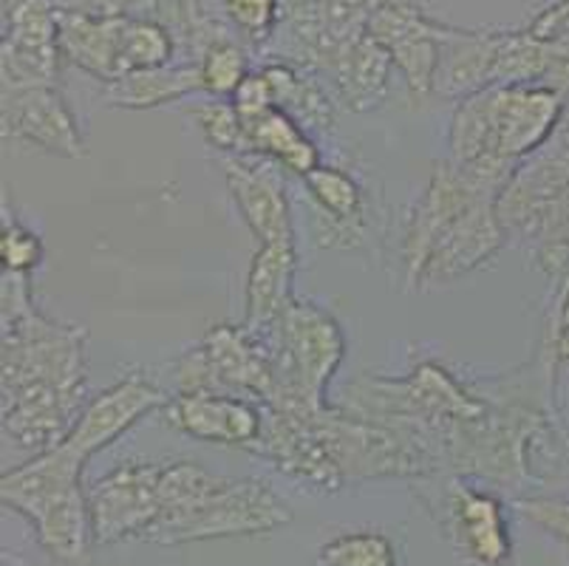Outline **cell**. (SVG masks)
Returning a JSON list of instances; mask_svg holds the SVG:
<instances>
[{
  "label": "cell",
  "mask_w": 569,
  "mask_h": 566,
  "mask_svg": "<svg viewBox=\"0 0 569 566\" xmlns=\"http://www.w3.org/2000/svg\"><path fill=\"white\" fill-rule=\"evenodd\" d=\"M86 331L40 315L26 275L3 272V434L34 454L60 445L86 408Z\"/></svg>",
  "instance_id": "6da1fadb"
},
{
  "label": "cell",
  "mask_w": 569,
  "mask_h": 566,
  "mask_svg": "<svg viewBox=\"0 0 569 566\" xmlns=\"http://www.w3.org/2000/svg\"><path fill=\"white\" fill-rule=\"evenodd\" d=\"M289 522L292 510L263 481L210 474L196 461H170L159 479V518L144 542L173 547L258 536Z\"/></svg>",
  "instance_id": "7a4b0ae2"
},
{
  "label": "cell",
  "mask_w": 569,
  "mask_h": 566,
  "mask_svg": "<svg viewBox=\"0 0 569 566\" xmlns=\"http://www.w3.org/2000/svg\"><path fill=\"white\" fill-rule=\"evenodd\" d=\"M490 181L457 168L433 173L408 232V280H445L476 269L505 244Z\"/></svg>",
  "instance_id": "3957f363"
},
{
  "label": "cell",
  "mask_w": 569,
  "mask_h": 566,
  "mask_svg": "<svg viewBox=\"0 0 569 566\" xmlns=\"http://www.w3.org/2000/svg\"><path fill=\"white\" fill-rule=\"evenodd\" d=\"M561 108V93L550 86H490L470 93L453 113V159L468 173L501 185L505 165L541 148Z\"/></svg>",
  "instance_id": "277c9868"
},
{
  "label": "cell",
  "mask_w": 569,
  "mask_h": 566,
  "mask_svg": "<svg viewBox=\"0 0 569 566\" xmlns=\"http://www.w3.org/2000/svg\"><path fill=\"white\" fill-rule=\"evenodd\" d=\"M82 470L86 459L60 443L0 476L3 505L29 518L46 553L69 566L86 564L94 542Z\"/></svg>",
  "instance_id": "5b68a950"
},
{
  "label": "cell",
  "mask_w": 569,
  "mask_h": 566,
  "mask_svg": "<svg viewBox=\"0 0 569 566\" xmlns=\"http://www.w3.org/2000/svg\"><path fill=\"white\" fill-rule=\"evenodd\" d=\"M269 351L276 363V397L267 408L320 414L323 394L346 355V337L329 311L292 300L272 326Z\"/></svg>",
  "instance_id": "8992f818"
},
{
  "label": "cell",
  "mask_w": 569,
  "mask_h": 566,
  "mask_svg": "<svg viewBox=\"0 0 569 566\" xmlns=\"http://www.w3.org/2000/svg\"><path fill=\"white\" fill-rule=\"evenodd\" d=\"M164 461H126L88 487L94 544L144 542L159 518Z\"/></svg>",
  "instance_id": "52a82bcc"
},
{
  "label": "cell",
  "mask_w": 569,
  "mask_h": 566,
  "mask_svg": "<svg viewBox=\"0 0 569 566\" xmlns=\"http://www.w3.org/2000/svg\"><path fill=\"white\" fill-rule=\"evenodd\" d=\"M60 60V3L3 0V86H54Z\"/></svg>",
  "instance_id": "ba28073f"
},
{
  "label": "cell",
  "mask_w": 569,
  "mask_h": 566,
  "mask_svg": "<svg viewBox=\"0 0 569 566\" xmlns=\"http://www.w3.org/2000/svg\"><path fill=\"white\" fill-rule=\"evenodd\" d=\"M0 122L3 137L12 142L32 145L63 159L86 156L74 111L57 86H3Z\"/></svg>",
  "instance_id": "9c48e42d"
},
{
  "label": "cell",
  "mask_w": 569,
  "mask_h": 566,
  "mask_svg": "<svg viewBox=\"0 0 569 566\" xmlns=\"http://www.w3.org/2000/svg\"><path fill=\"white\" fill-rule=\"evenodd\" d=\"M369 34L391 54L400 75L406 77L408 91L417 100H426L433 93L439 71V34L442 23L428 18L422 9L411 3H395L388 0L369 20Z\"/></svg>",
  "instance_id": "30bf717a"
},
{
  "label": "cell",
  "mask_w": 569,
  "mask_h": 566,
  "mask_svg": "<svg viewBox=\"0 0 569 566\" xmlns=\"http://www.w3.org/2000/svg\"><path fill=\"white\" fill-rule=\"evenodd\" d=\"M170 403L159 386L144 380L139 374H131L126 380L113 383L94 399H88L82 414L77 417L74 428L66 436L63 443L74 450L80 459H91L94 454L113 445L119 436L131 430L148 414L159 411Z\"/></svg>",
  "instance_id": "8fae6325"
},
{
  "label": "cell",
  "mask_w": 569,
  "mask_h": 566,
  "mask_svg": "<svg viewBox=\"0 0 569 566\" xmlns=\"http://www.w3.org/2000/svg\"><path fill=\"white\" fill-rule=\"evenodd\" d=\"M164 423L201 443L256 448L263 430V411L256 399L241 394L190 391L179 394L162 408Z\"/></svg>",
  "instance_id": "7c38bea8"
},
{
  "label": "cell",
  "mask_w": 569,
  "mask_h": 566,
  "mask_svg": "<svg viewBox=\"0 0 569 566\" xmlns=\"http://www.w3.org/2000/svg\"><path fill=\"white\" fill-rule=\"evenodd\" d=\"M448 527L465 564L507 566L513 558L505 505L490 490L453 481L448 487Z\"/></svg>",
  "instance_id": "4fadbf2b"
},
{
  "label": "cell",
  "mask_w": 569,
  "mask_h": 566,
  "mask_svg": "<svg viewBox=\"0 0 569 566\" xmlns=\"http://www.w3.org/2000/svg\"><path fill=\"white\" fill-rule=\"evenodd\" d=\"M221 168L238 216L244 218L258 244L295 241L292 210L281 179L272 173V168L247 162V156H227Z\"/></svg>",
  "instance_id": "5bb4252c"
},
{
  "label": "cell",
  "mask_w": 569,
  "mask_h": 566,
  "mask_svg": "<svg viewBox=\"0 0 569 566\" xmlns=\"http://www.w3.org/2000/svg\"><path fill=\"white\" fill-rule=\"evenodd\" d=\"M122 38H126V18H102L69 3L60 7V54L106 86L126 75Z\"/></svg>",
  "instance_id": "9a60e30c"
},
{
  "label": "cell",
  "mask_w": 569,
  "mask_h": 566,
  "mask_svg": "<svg viewBox=\"0 0 569 566\" xmlns=\"http://www.w3.org/2000/svg\"><path fill=\"white\" fill-rule=\"evenodd\" d=\"M505 31H470L442 23L439 34V71L433 91L442 97H470L493 86Z\"/></svg>",
  "instance_id": "2e32d148"
},
{
  "label": "cell",
  "mask_w": 569,
  "mask_h": 566,
  "mask_svg": "<svg viewBox=\"0 0 569 566\" xmlns=\"http://www.w3.org/2000/svg\"><path fill=\"white\" fill-rule=\"evenodd\" d=\"M295 272H298V244H258V252L252 256L250 272H247L244 329L263 331L281 318L295 300Z\"/></svg>",
  "instance_id": "e0dca14e"
},
{
  "label": "cell",
  "mask_w": 569,
  "mask_h": 566,
  "mask_svg": "<svg viewBox=\"0 0 569 566\" xmlns=\"http://www.w3.org/2000/svg\"><path fill=\"white\" fill-rule=\"evenodd\" d=\"M323 71L332 77L340 100L351 111H371L386 100L391 54L366 31L363 38L351 40L346 49H340Z\"/></svg>",
  "instance_id": "ac0fdd59"
},
{
  "label": "cell",
  "mask_w": 569,
  "mask_h": 566,
  "mask_svg": "<svg viewBox=\"0 0 569 566\" xmlns=\"http://www.w3.org/2000/svg\"><path fill=\"white\" fill-rule=\"evenodd\" d=\"M199 91H204L199 62H170L159 69L131 71L106 86L108 102L128 111H151V108L170 106Z\"/></svg>",
  "instance_id": "d6986e66"
},
{
  "label": "cell",
  "mask_w": 569,
  "mask_h": 566,
  "mask_svg": "<svg viewBox=\"0 0 569 566\" xmlns=\"http://www.w3.org/2000/svg\"><path fill=\"white\" fill-rule=\"evenodd\" d=\"M247 137H250L252 153L267 156L276 165L287 168L295 176H309L320 165V153L309 139L307 128L295 122L281 108H269L261 117L247 119Z\"/></svg>",
  "instance_id": "ffe728a7"
},
{
  "label": "cell",
  "mask_w": 569,
  "mask_h": 566,
  "mask_svg": "<svg viewBox=\"0 0 569 566\" xmlns=\"http://www.w3.org/2000/svg\"><path fill=\"white\" fill-rule=\"evenodd\" d=\"M309 199L315 210L326 216L329 227L338 238H351V244L363 236V190L346 170L332 165H318L309 176H303Z\"/></svg>",
  "instance_id": "44dd1931"
},
{
  "label": "cell",
  "mask_w": 569,
  "mask_h": 566,
  "mask_svg": "<svg viewBox=\"0 0 569 566\" xmlns=\"http://www.w3.org/2000/svg\"><path fill=\"white\" fill-rule=\"evenodd\" d=\"M261 71L269 80V88H272L276 108L287 111L295 122H301L303 128H318V131L332 125V102H329L326 91L312 77L301 75L287 60L267 62Z\"/></svg>",
  "instance_id": "7402d4cb"
},
{
  "label": "cell",
  "mask_w": 569,
  "mask_h": 566,
  "mask_svg": "<svg viewBox=\"0 0 569 566\" xmlns=\"http://www.w3.org/2000/svg\"><path fill=\"white\" fill-rule=\"evenodd\" d=\"M318 566H400L395 542L380 529H355L326 542Z\"/></svg>",
  "instance_id": "603a6c76"
},
{
  "label": "cell",
  "mask_w": 569,
  "mask_h": 566,
  "mask_svg": "<svg viewBox=\"0 0 569 566\" xmlns=\"http://www.w3.org/2000/svg\"><path fill=\"white\" fill-rule=\"evenodd\" d=\"M196 128L201 131L204 142L227 156H252L250 137H247L244 119L238 117L236 106L227 100L204 102V106L190 108Z\"/></svg>",
  "instance_id": "cb8c5ba5"
},
{
  "label": "cell",
  "mask_w": 569,
  "mask_h": 566,
  "mask_svg": "<svg viewBox=\"0 0 569 566\" xmlns=\"http://www.w3.org/2000/svg\"><path fill=\"white\" fill-rule=\"evenodd\" d=\"M199 69L204 91L216 100H230L238 86L244 82V77L250 75L244 51L238 43H232L227 34H221V38L207 46L204 54L199 57Z\"/></svg>",
  "instance_id": "d4e9b609"
},
{
  "label": "cell",
  "mask_w": 569,
  "mask_h": 566,
  "mask_svg": "<svg viewBox=\"0 0 569 566\" xmlns=\"http://www.w3.org/2000/svg\"><path fill=\"white\" fill-rule=\"evenodd\" d=\"M227 20L238 34H244L250 43H263L272 38L278 20H281V0H224Z\"/></svg>",
  "instance_id": "484cf974"
},
{
  "label": "cell",
  "mask_w": 569,
  "mask_h": 566,
  "mask_svg": "<svg viewBox=\"0 0 569 566\" xmlns=\"http://www.w3.org/2000/svg\"><path fill=\"white\" fill-rule=\"evenodd\" d=\"M0 261L3 272L29 275L40 261H43V241L38 232H32L18 218H3V230H0Z\"/></svg>",
  "instance_id": "4316f807"
},
{
  "label": "cell",
  "mask_w": 569,
  "mask_h": 566,
  "mask_svg": "<svg viewBox=\"0 0 569 566\" xmlns=\"http://www.w3.org/2000/svg\"><path fill=\"white\" fill-rule=\"evenodd\" d=\"M230 102L236 106L238 117L244 119V122L247 119L261 117L269 108H276L272 88H269V80L263 77V71H250V75L244 77V82L238 86V91L230 97Z\"/></svg>",
  "instance_id": "83f0119b"
},
{
  "label": "cell",
  "mask_w": 569,
  "mask_h": 566,
  "mask_svg": "<svg viewBox=\"0 0 569 566\" xmlns=\"http://www.w3.org/2000/svg\"><path fill=\"white\" fill-rule=\"evenodd\" d=\"M519 507L532 524L550 529V533H556V536L561 538H569V502H556V498H527Z\"/></svg>",
  "instance_id": "f1b7e54d"
},
{
  "label": "cell",
  "mask_w": 569,
  "mask_h": 566,
  "mask_svg": "<svg viewBox=\"0 0 569 566\" xmlns=\"http://www.w3.org/2000/svg\"><path fill=\"white\" fill-rule=\"evenodd\" d=\"M527 34H530V38L545 40V43L569 38V0H561V3H556V7L538 12Z\"/></svg>",
  "instance_id": "f546056e"
},
{
  "label": "cell",
  "mask_w": 569,
  "mask_h": 566,
  "mask_svg": "<svg viewBox=\"0 0 569 566\" xmlns=\"http://www.w3.org/2000/svg\"><path fill=\"white\" fill-rule=\"evenodd\" d=\"M561 326H563V331H569V292H567V298H563V306H561Z\"/></svg>",
  "instance_id": "4dcf8cb0"
}]
</instances>
